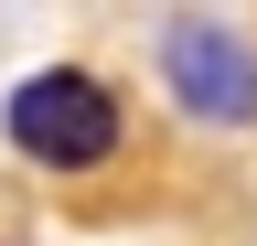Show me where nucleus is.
Segmentation results:
<instances>
[{
    "instance_id": "1",
    "label": "nucleus",
    "mask_w": 257,
    "mask_h": 246,
    "mask_svg": "<svg viewBox=\"0 0 257 246\" xmlns=\"http://www.w3.org/2000/svg\"><path fill=\"white\" fill-rule=\"evenodd\" d=\"M0 129H11V150L32 171H96L118 150V97L96 86L86 65H43V75H22L11 86V107H0Z\"/></svg>"
},
{
    "instance_id": "2",
    "label": "nucleus",
    "mask_w": 257,
    "mask_h": 246,
    "mask_svg": "<svg viewBox=\"0 0 257 246\" xmlns=\"http://www.w3.org/2000/svg\"><path fill=\"white\" fill-rule=\"evenodd\" d=\"M161 86L204 129H257V33H236L214 11H172L161 22Z\"/></svg>"
}]
</instances>
